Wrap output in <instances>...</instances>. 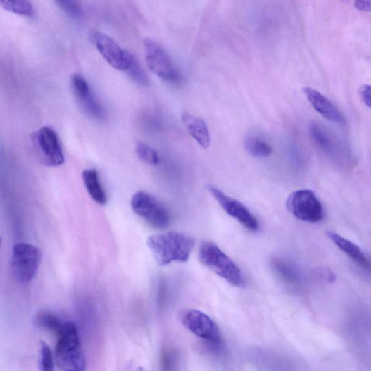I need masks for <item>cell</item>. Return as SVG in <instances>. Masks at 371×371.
Here are the masks:
<instances>
[{
  "instance_id": "1",
  "label": "cell",
  "mask_w": 371,
  "mask_h": 371,
  "mask_svg": "<svg viewBox=\"0 0 371 371\" xmlns=\"http://www.w3.org/2000/svg\"><path fill=\"white\" fill-rule=\"evenodd\" d=\"M147 245L158 264L164 266L174 262H187L194 247V240L187 235L170 232L151 236Z\"/></svg>"
},
{
  "instance_id": "2",
  "label": "cell",
  "mask_w": 371,
  "mask_h": 371,
  "mask_svg": "<svg viewBox=\"0 0 371 371\" xmlns=\"http://www.w3.org/2000/svg\"><path fill=\"white\" fill-rule=\"evenodd\" d=\"M57 336L56 363L58 368L64 371L84 370L86 360L75 324L70 321L63 323Z\"/></svg>"
},
{
  "instance_id": "3",
  "label": "cell",
  "mask_w": 371,
  "mask_h": 371,
  "mask_svg": "<svg viewBox=\"0 0 371 371\" xmlns=\"http://www.w3.org/2000/svg\"><path fill=\"white\" fill-rule=\"evenodd\" d=\"M201 262L215 274L234 287H243L244 277L239 266L212 241H204L199 250Z\"/></svg>"
},
{
  "instance_id": "4",
  "label": "cell",
  "mask_w": 371,
  "mask_h": 371,
  "mask_svg": "<svg viewBox=\"0 0 371 371\" xmlns=\"http://www.w3.org/2000/svg\"><path fill=\"white\" fill-rule=\"evenodd\" d=\"M42 261V252L37 246L20 243L14 246L11 257V271L17 282L28 284L36 277Z\"/></svg>"
},
{
  "instance_id": "5",
  "label": "cell",
  "mask_w": 371,
  "mask_h": 371,
  "mask_svg": "<svg viewBox=\"0 0 371 371\" xmlns=\"http://www.w3.org/2000/svg\"><path fill=\"white\" fill-rule=\"evenodd\" d=\"M287 208L296 218L310 224H316L325 218L322 204L310 190H298L291 193L287 201Z\"/></svg>"
},
{
  "instance_id": "6",
  "label": "cell",
  "mask_w": 371,
  "mask_h": 371,
  "mask_svg": "<svg viewBox=\"0 0 371 371\" xmlns=\"http://www.w3.org/2000/svg\"><path fill=\"white\" fill-rule=\"evenodd\" d=\"M131 206L137 215L156 229H164L170 225V217L166 208L149 193L137 192L132 196Z\"/></svg>"
},
{
  "instance_id": "7",
  "label": "cell",
  "mask_w": 371,
  "mask_h": 371,
  "mask_svg": "<svg viewBox=\"0 0 371 371\" xmlns=\"http://www.w3.org/2000/svg\"><path fill=\"white\" fill-rule=\"evenodd\" d=\"M144 48L146 65L157 77L172 83L181 81L180 73L162 46L153 39H146Z\"/></svg>"
},
{
  "instance_id": "8",
  "label": "cell",
  "mask_w": 371,
  "mask_h": 371,
  "mask_svg": "<svg viewBox=\"0 0 371 371\" xmlns=\"http://www.w3.org/2000/svg\"><path fill=\"white\" fill-rule=\"evenodd\" d=\"M183 324L194 335L206 341L216 352L222 348V336L218 325L206 313L196 310H188L183 316Z\"/></svg>"
},
{
  "instance_id": "9",
  "label": "cell",
  "mask_w": 371,
  "mask_h": 371,
  "mask_svg": "<svg viewBox=\"0 0 371 371\" xmlns=\"http://www.w3.org/2000/svg\"><path fill=\"white\" fill-rule=\"evenodd\" d=\"M33 142L41 160L47 165L59 166L65 158L57 133L51 128L43 127L33 137Z\"/></svg>"
},
{
  "instance_id": "10",
  "label": "cell",
  "mask_w": 371,
  "mask_h": 371,
  "mask_svg": "<svg viewBox=\"0 0 371 371\" xmlns=\"http://www.w3.org/2000/svg\"><path fill=\"white\" fill-rule=\"evenodd\" d=\"M208 189L215 199L227 214L238 220L247 230L254 233L259 232V222L249 208L214 187L210 186Z\"/></svg>"
},
{
  "instance_id": "11",
  "label": "cell",
  "mask_w": 371,
  "mask_h": 371,
  "mask_svg": "<svg viewBox=\"0 0 371 371\" xmlns=\"http://www.w3.org/2000/svg\"><path fill=\"white\" fill-rule=\"evenodd\" d=\"M92 42L98 51L114 68L126 71L129 65L130 53L122 49L112 38L101 32L92 34Z\"/></svg>"
},
{
  "instance_id": "12",
  "label": "cell",
  "mask_w": 371,
  "mask_h": 371,
  "mask_svg": "<svg viewBox=\"0 0 371 371\" xmlns=\"http://www.w3.org/2000/svg\"><path fill=\"white\" fill-rule=\"evenodd\" d=\"M71 84L74 94L84 111L94 119L103 120L106 116L105 109L85 79L75 74L72 77Z\"/></svg>"
},
{
  "instance_id": "13",
  "label": "cell",
  "mask_w": 371,
  "mask_h": 371,
  "mask_svg": "<svg viewBox=\"0 0 371 371\" xmlns=\"http://www.w3.org/2000/svg\"><path fill=\"white\" fill-rule=\"evenodd\" d=\"M303 91L310 103L319 114L336 125H345L344 115L329 99L310 87L304 88Z\"/></svg>"
},
{
  "instance_id": "14",
  "label": "cell",
  "mask_w": 371,
  "mask_h": 371,
  "mask_svg": "<svg viewBox=\"0 0 371 371\" xmlns=\"http://www.w3.org/2000/svg\"><path fill=\"white\" fill-rule=\"evenodd\" d=\"M327 236L341 251L351 258L356 263L365 270H370L369 260L358 245L334 232H328Z\"/></svg>"
},
{
  "instance_id": "15",
  "label": "cell",
  "mask_w": 371,
  "mask_h": 371,
  "mask_svg": "<svg viewBox=\"0 0 371 371\" xmlns=\"http://www.w3.org/2000/svg\"><path fill=\"white\" fill-rule=\"evenodd\" d=\"M182 120L191 136L204 149H208L210 146L211 139L206 122L203 119L189 114H184Z\"/></svg>"
},
{
  "instance_id": "16",
  "label": "cell",
  "mask_w": 371,
  "mask_h": 371,
  "mask_svg": "<svg viewBox=\"0 0 371 371\" xmlns=\"http://www.w3.org/2000/svg\"><path fill=\"white\" fill-rule=\"evenodd\" d=\"M83 180L85 187L92 199L101 206H105L108 201L106 192L103 187L100 177L95 169H88L83 172Z\"/></svg>"
},
{
  "instance_id": "17",
  "label": "cell",
  "mask_w": 371,
  "mask_h": 371,
  "mask_svg": "<svg viewBox=\"0 0 371 371\" xmlns=\"http://www.w3.org/2000/svg\"><path fill=\"white\" fill-rule=\"evenodd\" d=\"M272 265L278 276L285 282L292 286H300L302 279L298 270L284 260L275 258L272 261Z\"/></svg>"
},
{
  "instance_id": "18",
  "label": "cell",
  "mask_w": 371,
  "mask_h": 371,
  "mask_svg": "<svg viewBox=\"0 0 371 371\" xmlns=\"http://www.w3.org/2000/svg\"><path fill=\"white\" fill-rule=\"evenodd\" d=\"M244 146L246 151L256 158H267L273 153L271 146L265 139L256 136L247 137Z\"/></svg>"
},
{
  "instance_id": "19",
  "label": "cell",
  "mask_w": 371,
  "mask_h": 371,
  "mask_svg": "<svg viewBox=\"0 0 371 371\" xmlns=\"http://www.w3.org/2000/svg\"><path fill=\"white\" fill-rule=\"evenodd\" d=\"M0 8L24 17H32L34 14L31 0H0Z\"/></svg>"
},
{
  "instance_id": "20",
  "label": "cell",
  "mask_w": 371,
  "mask_h": 371,
  "mask_svg": "<svg viewBox=\"0 0 371 371\" xmlns=\"http://www.w3.org/2000/svg\"><path fill=\"white\" fill-rule=\"evenodd\" d=\"M312 139L321 150L331 153L334 148V142L329 133L317 123H312L310 127Z\"/></svg>"
},
{
  "instance_id": "21",
  "label": "cell",
  "mask_w": 371,
  "mask_h": 371,
  "mask_svg": "<svg viewBox=\"0 0 371 371\" xmlns=\"http://www.w3.org/2000/svg\"><path fill=\"white\" fill-rule=\"evenodd\" d=\"M36 324L39 327L51 331L57 335L63 323L54 314L48 312H42L36 317Z\"/></svg>"
},
{
  "instance_id": "22",
  "label": "cell",
  "mask_w": 371,
  "mask_h": 371,
  "mask_svg": "<svg viewBox=\"0 0 371 371\" xmlns=\"http://www.w3.org/2000/svg\"><path fill=\"white\" fill-rule=\"evenodd\" d=\"M126 71L135 82L142 86L147 85L148 82H149L144 70L132 54H130L129 65Z\"/></svg>"
},
{
  "instance_id": "23",
  "label": "cell",
  "mask_w": 371,
  "mask_h": 371,
  "mask_svg": "<svg viewBox=\"0 0 371 371\" xmlns=\"http://www.w3.org/2000/svg\"><path fill=\"white\" fill-rule=\"evenodd\" d=\"M58 6L73 19H81L83 17V9L79 0H55Z\"/></svg>"
},
{
  "instance_id": "24",
  "label": "cell",
  "mask_w": 371,
  "mask_h": 371,
  "mask_svg": "<svg viewBox=\"0 0 371 371\" xmlns=\"http://www.w3.org/2000/svg\"><path fill=\"white\" fill-rule=\"evenodd\" d=\"M137 156L141 160L152 165H158L160 163L158 153L153 148L144 143H138L136 147Z\"/></svg>"
},
{
  "instance_id": "25",
  "label": "cell",
  "mask_w": 371,
  "mask_h": 371,
  "mask_svg": "<svg viewBox=\"0 0 371 371\" xmlns=\"http://www.w3.org/2000/svg\"><path fill=\"white\" fill-rule=\"evenodd\" d=\"M40 368L43 371H51L54 368V360L52 351L44 341L41 342Z\"/></svg>"
},
{
  "instance_id": "26",
  "label": "cell",
  "mask_w": 371,
  "mask_h": 371,
  "mask_svg": "<svg viewBox=\"0 0 371 371\" xmlns=\"http://www.w3.org/2000/svg\"><path fill=\"white\" fill-rule=\"evenodd\" d=\"M315 275L320 280L328 283H334L337 278L334 272L329 268H317Z\"/></svg>"
},
{
  "instance_id": "27",
  "label": "cell",
  "mask_w": 371,
  "mask_h": 371,
  "mask_svg": "<svg viewBox=\"0 0 371 371\" xmlns=\"http://www.w3.org/2000/svg\"><path fill=\"white\" fill-rule=\"evenodd\" d=\"M370 85H363L359 89L360 96L362 99L363 102L369 108H370Z\"/></svg>"
},
{
  "instance_id": "28",
  "label": "cell",
  "mask_w": 371,
  "mask_h": 371,
  "mask_svg": "<svg viewBox=\"0 0 371 371\" xmlns=\"http://www.w3.org/2000/svg\"><path fill=\"white\" fill-rule=\"evenodd\" d=\"M355 6L359 11L368 12L370 11V0H355Z\"/></svg>"
},
{
  "instance_id": "29",
  "label": "cell",
  "mask_w": 371,
  "mask_h": 371,
  "mask_svg": "<svg viewBox=\"0 0 371 371\" xmlns=\"http://www.w3.org/2000/svg\"><path fill=\"white\" fill-rule=\"evenodd\" d=\"M0 245H1V238H0Z\"/></svg>"
}]
</instances>
